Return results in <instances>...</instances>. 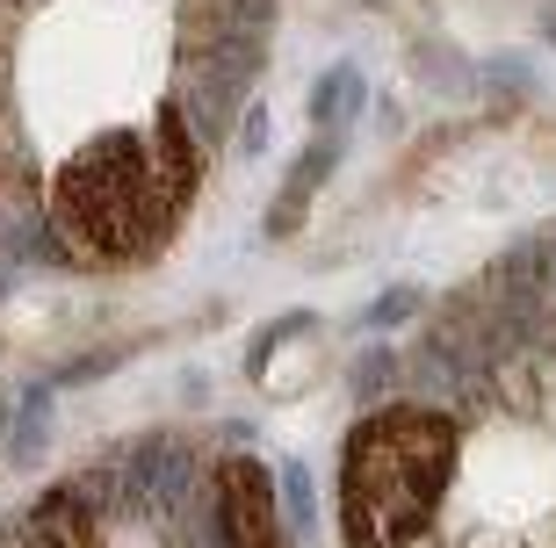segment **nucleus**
Masks as SVG:
<instances>
[{
  "instance_id": "nucleus-5",
  "label": "nucleus",
  "mask_w": 556,
  "mask_h": 548,
  "mask_svg": "<svg viewBox=\"0 0 556 548\" xmlns=\"http://www.w3.org/2000/svg\"><path fill=\"white\" fill-rule=\"evenodd\" d=\"M332 160H340V152H332V138H326V144H311L304 160H296V174H289V188H282V203L268 209V239H282L289 224L304 217V203H311V188H318V181H326V174H332Z\"/></svg>"
},
{
  "instance_id": "nucleus-1",
  "label": "nucleus",
  "mask_w": 556,
  "mask_h": 548,
  "mask_svg": "<svg viewBox=\"0 0 556 548\" xmlns=\"http://www.w3.org/2000/svg\"><path fill=\"white\" fill-rule=\"evenodd\" d=\"M195 181V130L166 102L144 130H102L51 174V239L73 267H138L174 239Z\"/></svg>"
},
{
  "instance_id": "nucleus-9",
  "label": "nucleus",
  "mask_w": 556,
  "mask_h": 548,
  "mask_svg": "<svg viewBox=\"0 0 556 548\" xmlns=\"http://www.w3.org/2000/svg\"><path fill=\"white\" fill-rule=\"evenodd\" d=\"M528 548H556V520H542V527L528 534Z\"/></svg>"
},
{
  "instance_id": "nucleus-8",
  "label": "nucleus",
  "mask_w": 556,
  "mask_h": 548,
  "mask_svg": "<svg viewBox=\"0 0 556 548\" xmlns=\"http://www.w3.org/2000/svg\"><path fill=\"white\" fill-rule=\"evenodd\" d=\"M413 310H419L413 289H391V296H383V304L369 310V326H397V318H413Z\"/></svg>"
},
{
  "instance_id": "nucleus-7",
  "label": "nucleus",
  "mask_w": 556,
  "mask_h": 548,
  "mask_svg": "<svg viewBox=\"0 0 556 548\" xmlns=\"http://www.w3.org/2000/svg\"><path fill=\"white\" fill-rule=\"evenodd\" d=\"M275 490L289 498V512H282V520H289V541H296V534H311V476H304L296 462H289V469H282V484H275Z\"/></svg>"
},
{
  "instance_id": "nucleus-4",
  "label": "nucleus",
  "mask_w": 556,
  "mask_h": 548,
  "mask_svg": "<svg viewBox=\"0 0 556 548\" xmlns=\"http://www.w3.org/2000/svg\"><path fill=\"white\" fill-rule=\"evenodd\" d=\"M102 541V520L87 506V490L51 484L37 490L15 520H0V548H94Z\"/></svg>"
},
{
  "instance_id": "nucleus-3",
  "label": "nucleus",
  "mask_w": 556,
  "mask_h": 548,
  "mask_svg": "<svg viewBox=\"0 0 556 548\" xmlns=\"http://www.w3.org/2000/svg\"><path fill=\"white\" fill-rule=\"evenodd\" d=\"M210 527L217 548H289V520H282V490L275 469L261 455H225L210 476Z\"/></svg>"
},
{
  "instance_id": "nucleus-6",
  "label": "nucleus",
  "mask_w": 556,
  "mask_h": 548,
  "mask_svg": "<svg viewBox=\"0 0 556 548\" xmlns=\"http://www.w3.org/2000/svg\"><path fill=\"white\" fill-rule=\"evenodd\" d=\"M354 102H362V73H348V65H340V73H326V87L311 94V116L332 123L340 109H354Z\"/></svg>"
},
{
  "instance_id": "nucleus-2",
  "label": "nucleus",
  "mask_w": 556,
  "mask_h": 548,
  "mask_svg": "<svg viewBox=\"0 0 556 548\" xmlns=\"http://www.w3.org/2000/svg\"><path fill=\"white\" fill-rule=\"evenodd\" d=\"M463 462V426L441 405H376L340 441V548H419Z\"/></svg>"
}]
</instances>
